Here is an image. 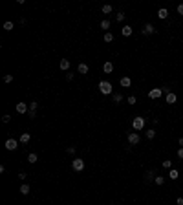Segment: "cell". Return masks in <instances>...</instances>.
<instances>
[{"mask_svg":"<svg viewBox=\"0 0 183 205\" xmlns=\"http://www.w3.org/2000/svg\"><path fill=\"white\" fill-rule=\"evenodd\" d=\"M169 178H170V179H178V178H180V172H178L176 168H170V172H169Z\"/></svg>","mask_w":183,"mask_h":205,"instance_id":"ac0fdd59","label":"cell"},{"mask_svg":"<svg viewBox=\"0 0 183 205\" xmlns=\"http://www.w3.org/2000/svg\"><path fill=\"white\" fill-rule=\"evenodd\" d=\"M176 101H178L176 93H172V92H169V93H167V103H169V104H174Z\"/></svg>","mask_w":183,"mask_h":205,"instance_id":"5bb4252c","label":"cell"},{"mask_svg":"<svg viewBox=\"0 0 183 205\" xmlns=\"http://www.w3.org/2000/svg\"><path fill=\"white\" fill-rule=\"evenodd\" d=\"M152 176H154V172H152V170H148V172H147V176H145V179H147V181H150Z\"/></svg>","mask_w":183,"mask_h":205,"instance_id":"4dcf8cb0","label":"cell"},{"mask_svg":"<svg viewBox=\"0 0 183 205\" xmlns=\"http://www.w3.org/2000/svg\"><path fill=\"white\" fill-rule=\"evenodd\" d=\"M4 83H13V75H11V73L4 75Z\"/></svg>","mask_w":183,"mask_h":205,"instance_id":"f546056e","label":"cell"},{"mask_svg":"<svg viewBox=\"0 0 183 205\" xmlns=\"http://www.w3.org/2000/svg\"><path fill=\"white\" fill-rule=\"evenodd\" d=\"M103 72H105V73H112L113 72V62H105V64H103Z\"/></svg>","mask_w":183,"mask_h":205,"instance_id":"30bf717a","label":"cell"},{"mask_svg":"<svg viewBox=\"0 0 183 205\" xmlns=\"http://www.w3.org/2000/svg\"><path fill=\"white\" fill-rule=\"evenodd\" d=\"M18 179H20V181H26V172H20V174H18Z\"/></svg>","mask_w":183,"mask_h":205,"instance_id":"836d02e7","label":"cell"},{"mask_svg":"<svg viewBox=\"0 0 183 205\" xmlns=\"http://www.w3.org/2000/svg\"><path fill=\"white\" fill-rule=\"evenodd\" d=\"M4 29H6V31H11V29H13V22H4Z\"/></svg>","mask_w":183,"mask_h":205,"instance_id":"4316f807","label":"cell"},{"mask_svg":"<svg viewBox=\"0 0 183 205\" xmlns=\"http://www.w3.org/2000/svg\"><path fill=\"white\" fill-rule=\"evenodd\" d=\"M37 108H38V103H37V101H31V103H29V110H35V112H37Z\"/></svg>","mask_w":183,"mask_h":205,"instance_id":"83f0119b","label":"cell"},{"mask_svg":"<svg viewBox=\"0 0 183 205\" xmlns=\"http://www.w3.org/2000/svg\"><path fill=\"white\" fill-rule=\"evenodd\" d=\"M59 66H61V70H64V72H68V70H70V59H62Z\"/></svg>","mask_w":183,"mask_h":205,"instance_id":"8fae6325","label":"cell"},{"mask_svg":"<svg viewBox=\"0 0 183 205\" xmlns=\"http://www.w3.org/2000/svg\"><path fill=\"white\" fill-rule=\"evenodd\" d=\"M72 167H73V170H75V172H81V170H84V161H82L81 158H75L72 161Z\"/></svg>","mask_w":183,"mask_h":205,"instance_id":"3957f363","label":"cell"},{"mask_svg":"<svg viewBox=\"0 0 183 205\" xmlns=\"http://www.w3.org/2000/svg\"><path fill=\"white\" fill-rule=\"evenodd\" d=\"M115 20H119V22H121V20H125V13H123V11H119V13L115 15Z\"/></svg>","mask_w":183,"mask_h":205,"instance_id":"f1b7e54d","label":"cell"},{"mask_svg":"<svg viewBox=\"0 0 183 205\" xmlns=\"http://www.w3.org/2000/svg\"><path fill=\"white\" fill-rule=\"evenodd\" d=\"M178 158H180V159H183V148H181V147L178 148Z\"/></svg>","mask_w":183,"mask_h":205,"instance_id":"8d00e7d4","label":"cell"},{"mask_svg":"<svg viewBox=\"0 0 183 205\" xmlns=\"http://www.w3.org/2000/svg\"><path fill=\"white\" fill-rule=\"evenodd\" d=\"M2 121H4V123H9V121H11V116H7V114H6V116L2 117Z\"/></svg>","mask_w":183,"mask_h":205,"instance_id":"e575fe53","label":"cell"},{"mask_svg":"<svg viewBox=\"0 0 183 205\" xmlns=\"http://www.w3.org/2000/svg\"><path fill=\"white\" fill-rule=\"evenodd\" d=\"M6 148H7V150H17V148H18V141L13 139V137H9L6 141Z\"/></svg>","mask_w":183,"mask_h":205,"instance_id":"5b68a950","label":"cell"},{"mask_svg":"<svg viewBox=\"0 0 183 205\" xmlns=\"http://www.w3.org/2000/svg\"><path fill=\"white\" fill-rule=\"evenodd\" d=\"M145 124H147L145 117H134V121H132V127H134V130H143V128H145Z\"/></svg>","mask_w":183,"mask_h":205,"instance_id":"7a4b0ae2","label":"cell"},{"mask_svg":"<svg viewBox=\"0 0 183 205\" xmlns=\"http://www.w3.org/2000/svg\"><path fill=\"white\" fill-rule=\"evenodd\" d=\"M119 83H121L123 88H130V86H132V79H130V77H121Z\"/></svg>","mask_w":183,"mask_h":205,"instance_id":"9c48e42d","label":"cell"},{"mask_svg":"<svg viewBox=\"0 0 183 205\" xmlns=\"http://www.w3.org/2000/svg\"><path fill=\"white\" fill-rule=\"evenodd\" d=\"M28 116L33 119V117H37V112H35V110H29V112H28Z\"/></svg>","mask_w":183,"mask_h":205,"instance_id":"d6a6232c","label":"cell"},{"mask_svg":"<svg viewBox=\"0 0 183 205\" xmlns=\"http://www.w3.org/2000/svg\"><path fill=\"white\" fill-rule=\"evenodd\" d=\"M141 33H143V35H154V33H156V28L152 26L150 22H147L145 26H143V29H141Z\"/></svg>","mask_w":183,"mask_h":205,"instance_id":"277c9868","label":"cell"},{"mask_svg":"<svg viewBox=\"0 0 183 205\" xmlns=\"http://www.w3.org/2000/svg\"><path fill=\"white\" fill-rule=\"evenodd\" d=\"M180 147L183 148V137H180Z\"/></svg>","mask_w":183,"mask_h":205,"instance_id":"60d3db41","label":"cell"},{"mask_svg":"<svg viewBox=\"0 0 183 205\" xmlns=\"http://www.w3.org/2000/svg\"><path fill=\"white\" fill-rule=\"evenodd\" d=\"M72 79H73V73L68 72V73H66V81H72Z\"/></svg>","mask_w":183,"mask_h":205,"instance_id":"74e56055","label":"cell"},{"mask_svg":"<svg viewBox=\"0 0 183 205\" xmlns=\"http://www.w3.org/2000/svg\"><path fill=\"white\" fill-rule=\"evenodd\" d=\"M37 159H38V158H37V154H35V152H31V154L28 156V163H31V165H33V163H37Z\"/></svg>","mask_w":183,"mask_h":205,"instance_id":"d6986e66","label":"cell"},{"mask_svg":"<svg viewBox=\"0 0 183 205\" xmlns=\"http://www.w3.org/2000/svg\"><path fill=\"white\" fill-rule=\"evenodd\" d=\"M157 17H159V18H161V20H165V18H167V17H169V11H167V9H165V7H161V9H159V11H157Z\"/></svg>","mask_w":183,"mask_h":205,"instance_id":"e0dca14e","label":"cell"},{"mask_svg":"<svg viewBox=\"0 0 183 205\" xmlns=\"http://www.w3.org/2000/svg\"><path fill=\"white\" fill-rule=\"evenodd\" d=\"M101 11L105 13V15H110V13H112V6H108V4H105V6L101 7Z\"/></svg>","mask_w":183,"mask_h":205,"instance_id":"ffe728a7","label":"cell"},{"mask_svg":"<svg viewBox=\"0 0 183 205\" xmlns=\"http://www.w3.org/2000/svg\"><path fill=\"white\" fill-rule=\"evenodd\" d=\"M112 41H113V35L110 31H106L105 33V42H112Z\"/></svg>","mask_w":183,"mask_h":205,"instance_id":"cb8c5ba5","label":"cell"},{"mask_svg":"<svg viewBox=\"0 0 183 205\" xmlns=\"http://www.w3.org/2000/svg\"><path fill=\"white\" fill-rule=\"evenodd\" d=\"M132 31H134V29H132L130 26H123V29H121V35H123V37H130V35H132Z\"/></svg>","mask_w":183,"mask_h":205,"instance_id":"7c38bea8","label":"cell"},{"mask_svg":"<svg viewBox=\"0 0 183 205\" xmlns=\"http://www.w3.org/2000/svg\"><path fill=\"white\" fill-rule=\"evenodd\" d=\"M178 13L183 15V4H180V6H178Z\"/></svg>","mask_w":183,"mask_h":205,"instance_id":"f35d334b","label":"cell"},{"mask_svg":"<svg viewBox=\"0 0 183 205\" xmlns=\"http://www.w3.org/2000/svg\"><path fill=\"white\" fill-rule=\"evenodd\" d=\"M79 73H82V75H86V73H88V70H90V68H88V64H84V62H81V64H79Z\"/></svg>","mask_w":183,"mask_h":205,"instance_id":"9a60e30c","label":"cell"},{"mask_svg":"<svg viewBox=\"0 0 183 205\" xmlns=\"http://www.w3.org/2000/svg\"><path fill=\"white\" fill-rule=\"evenodd\" d=\"M161 165H163V167H165V168H169V170L172 168V161H170V159H165V161H163Z\"/></svg>","mask_w":183,"mask_h":205,"instance_id":"d4e9b609","label":"cell"},{"mask_svg":"<svg viewBox=\"0 0 183 205\" xmlns=\"http://www.w3.org/2000/svg\"><path fill=\"white\" fill-rule=\"evenodd\" d=\"M161 93H163V90H161V88H152L150 92H148V97H150V99H159V97H161Z\"/></svg>","mask_w":183,"mask_h":205,"instance_id":"52a82bcc","label":"cell"},{"mask_svg":"<svg viewBox=\"0 0 183 205\" xmlns=\"http://www.w3.org/2000/svg\"><path fill=\"white\" fill-rule=\"evenodd\" d=\"M101 29H110V20H101Z\"/></svg>","mask_w":183,"mask_h":205,"instance_id":"7402d4cb","label":"cell"},{"mask_svg":"<svg viewBox=\"0 0 183 205\" xmlns=\"http://www.w3.org/2000/svg\"><path fill=\"white\" fill-rule=\"evenodd\" d=\"M113 101H115V103H121V101H123V95H121L119 92H117V93H113Z\"/></svg>","mask_w":183,"mask_h":205,"instance_id":"484cf974","label":"cell"},{"mask_svg":"<svg viewBox=\"0 0 183 205\" xmlns=\"http://www.w3.org/2000/svg\"><path fill=\"white\" fill-rule=\"evenodd\" d=\"M29 141H31V136H29L28 132H24L22 136H20V143H24V145H28Z\"/></svg>","mask_w":183,"mask_h":205,"instance_id":"2e32d148","label":"cell"},{"mask_svg":"<svg viewBox=\"0 0 183 205\" xmlns=\"http://www.w3.org/2000/svg\"><path fill=\"white\" fill-rule=\"evenodd\" d=\"M18 191H20V194H24V196H28V194H29V191H31V189H29V185H28V183H22V185H20V189H18Z\"/></svg>","mask_w":183,"mask_h":205,"instance_id":"4fadbf2b","label":"cell"},{"mask_svg":"<svg viewBox=\"0 0 183 205\" xmlns=\"http://www.w3.org/2000/svg\"><path fill=\"white\" fill-rule=\"evenodd\" d=\"M66 152H68V154H75V147H68Z\"/></svg>","mask_w":183,"mask_h":205,"instance_id":"d590c367","label":"cell"},{"mask_svg":"<svg viewBox=\"0 0 183 205\" xmlns=\"http://www.w3.org/2000/svg\"><path fill=\"white\" fill-rule=\"evenodd\" d=\"M17 112L18 114H26V112H29V106L26 103H17Z\"/></svg>","mask_w":183,"mask_h":205,"instance_id":"ba28073f","label":"cell"},{"mask_svg":"<svg viewBox=\"0 0 183 205\" xmlns=\"http://www.w3.org/2000/svg\"><path fill=\"white\" fill-rule=\"evenodd\" d=\"M154 183L156 185H163V183H165V178H163V176H156L154 178Z\"/></svg>","mask_w":183,"mask_h":205,"instance_id":"603a6c76","label":"cell"},{"mask_svg":"<svg viewBox=\"0 0 183 205\" xmlns=\"http://www.w3.org/2000/svg\"><path fill=\"white\" fill-rule=\"evenodd\" d=\"M139 134H137V132H130V134H128V143H130V145H137V143H139Z\"/></svg>","mask_w":183,"mask_h":205,"instance_id":"8992f818","label":"cell"},{"mask_svg":"<svg viewBox=\"0 0 183 205\" xmlns=\"http://www.w3.org/2000/svg\"><path fill=\"white\" fill-rule=\"evenodd\" d=\"M136 101H137L136 95H130V97H128V104H136Z\"/></svg>","mask_w":183,"mask_h":205,"instance_id":"1f68e13d","label":"cell"},{"mask_svg":"<svg viewBox=\"0 0 183 205\" xmlns=\"http://www.w3.org/2000/svg\"><path fill=\"white\" fill-rule=\"evenodd\" d=\"M176 203H178V205H183V198H178V200H176Z\"/></svg>","mask_w":183,"mask_h":205,"instance_id":"ab89813d","label":"cell"},{"mask_svg":"<svg viewBox=\"0 0 183 205\" xmlns=\"http://www.w3.org/2000/svg\"><path fill=\"white\" fill-rule=\"evenodd\" d=\"M145 134H147V137H148V139H154V137H156V130H154V128H150V130H147V132H145Z\"/></svg>","mask_w":183,"mask_h":205,"instance_id":"44dd1931","label":"cell"},{"mask_svg":"<svg viewBox=\"0 0 183 205\" xmlns=\"http://www.w3.org/2000/svg\"><path fill=\"white\" fill-rule=\"evenodd\" d=\"M99 92H101L103 95H110V93L113 92V86L108 81H101L99 83Z\"/></svg>","mask_w":183,"mask_h":205,"instance_id":"6da1fadb","label":"cell"}]
</instances>
